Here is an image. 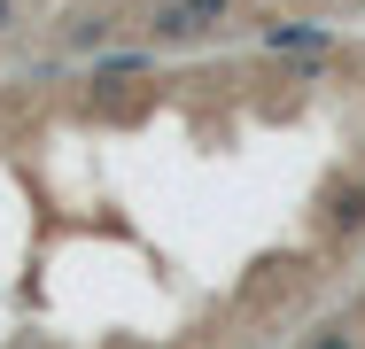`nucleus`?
Returning <instances> with one entry per match:
<instances>
[{"instance_id":"0eeeda50","label":"nucleus","mask_w":365,"mask_h":349,"mask_svg":"<svg viewBox=\"0 0 365 349\" xmlns=\"http://www.w3.org/2000/svg\"><path fill=\"white\" fill-rule=\"evenodd\" d=\"M16 24H24V0H0V39H8Z\"/></svg>"},{"instance_id":"6e6552de","label":"nucleus","mask_w":365,"mask_h":349,"mask_svg":"<svg viewBox=\"0 0 365 349\" xmlns=\"http://www.w3.org/2000/svg\"><path fill=\"white\" fill-rule=\"evenodd\" d=\"M358 8H365V0H358Z\"/></svg>"},{"instance_id":"f03ea898","label":"nucleus","mask_w":365,"mask_h":349,"mask_svg":"<svg viewBox=\"0 0 365 349\" xmlns=\"http://www.w3.org/2000/svg\"><path fill=\"white\" fill-rule=\"evenodd\" d=\"M155 55H163V47H125V55H101V63L86 70V85H101V93H109V85H133V78H148V70H155Z\"/></svg>"},{"instance_id":"423d86ee","label":"nucleus","mask_w":365,"mask_h":349,"mask_svg":"<svg viewBox=\"0 0 365 349\" xmlns=\"http://www.w3.org/2000/svg\"><path fill=\"white\" fill-rule=\"evenodd\" d=\"M187 8H195V16H202V31H218L225 16H233V0H187Z\"/></svg>"},{"instance_id":"7ed1b4c3","label":"nucleus","mask_w":365,"mask_h":349,"mask_svg":"<svg viewBox=\"0 0 365 349\" xmlns=\"http://www.w3.org/2000/svg\"><path fill=\"white\" fill-rule=\"evenodd\" d=\"M327 233H365V179H334L327 187Z\"/></svg>"},{"instance_id":"39448f33","label":"nucleus","mask_w":365,"mask_h":349,"mask_svg":"<svg viewBox=\"0 0 365 349\" xmlns=\"http://www.w3.org/2000/svg\"><path fill=\"white\" fill-rule=\"evenodd\" d=\"M303 349H358V326H342V318H327V326H311Z\"/></svg>"},{"instance_id":"f257e3e1","label":"nucleus","mask_w":365,"mask_h":349,"mask_svg":"<svg viewBox=\"0 0 365 349\" xmlns=\"http://www.w3.org/2000/svg\"><path fill=\"white\" fill-rule=\"evenodd\" d=\"M195 39H210L202 16H195L187 0H155V16H148V47H195Z\"/></svg>"},{"instance_id":"20e7f679","label":"nucleus","mask_w":365,"mask_h":349,"mask_svg":"<svg viewBox=\"0 0 365 349\" xmlns=\"http://www.w3.org/2000/svg\"><path fill=\"white\" fill-rule=\"evenodd\" d=\"M264 47H272V55H327L334 31H327V24H264Z\"/></svg>"}]
</instances>
